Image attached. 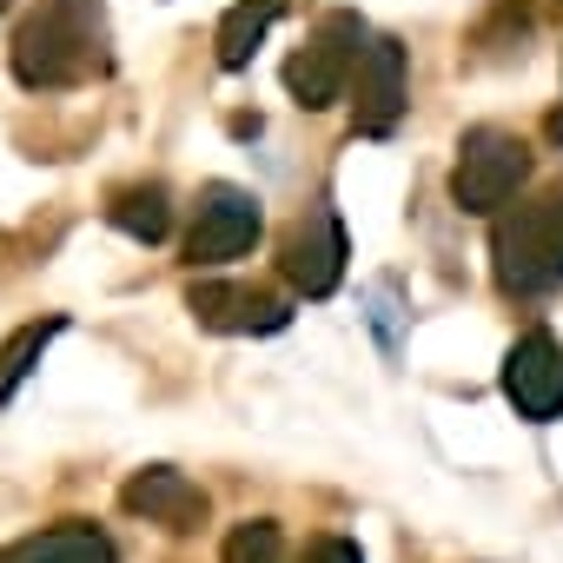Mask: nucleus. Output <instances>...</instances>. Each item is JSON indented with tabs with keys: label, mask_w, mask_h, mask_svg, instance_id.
<instances>
[{
	"label": "nucleus",
	"mask_w": 563,
	"mask_h": 563,
	"mask_svg": "<svg viewBox=\"0 0 563 563\" xmlns=\"http://www.w3.org/2000/svg\"><path fill=\"white\" fill-rule=\"evenodd\" d=\"M345 93H352V126L385 140L398 126V113H405V47L391 34H372L358 47V60H352V87Z\"/></svg>",
	"instance_id": "nucleus-7"
},
{
	"label": "nucleus",
	"mask_w": 563,
	"mask_h": 563,
	"mask_svg": "<svg viewBox=\"0 0 563 563\" xmlns=\"http://www.w3.org/2000/svg\"><path fill=\"white\" fill-rule=\"evenodd\" d=\"M490 258H497V286L510 299H543L563 286V179L497 219Z\"/></svg>",
	"instance_id": "nucleus-2"
},
{
	"label": "nucleus",
	"mask_w": 563,
	"mask_h": 563,
	"mask_svg": "<svg viewBox=\"0 0 563 563\" xmlns=\"http://www.w3.org/2000/svg\"><path fill=\"white\" fill-rule=\"evenodd\" d=\"M312 563H365V556H358L352 537H319V543H312Z\"/></svg>",
	"instance_id": "nucleus-16"
},
{
	"label": "nucleus",
	"mask_w": 563,
	"mask_h": 563,
	"mask_svg": "<svg viewBox=\"0 0 563 563\" xmlns=\"http://www.w3.org/2000/svg\"><path fill=\"white\" fill-rule=\"evenodd\" d=\"M523 179H530V146H523L517 133H504V126H471V133L457 140V166H451V199H457V212L490 219V212H504V206L517 199Z\"/></svg>",
	"instance_id": "nucleus-3"
},
{
	"label": "nucleus",
	"mask_w": 563,
	"mask_h": 563,
	"mask_svg": "<svg viewBox=\"0 0 563 563\" xmlns=\"http://www.w3.org/2000/svg\"><path fill=\"white\" fill-rule=\"evenodd\" d=\"M550 140H556V146H563V107H556V113H550Z\"/></svg>",
	"instance_id": "nucleus-17"
},
{
	"label": "nucleus",
	"mask_w": 563,
	"mask_h": 563,
	"mask_svg": "<svg viewBox=\"0 0 563 563\" xmlns=\"http://www.w3.org/2000/svg\"><path fill=\"white\" fill-rule=\"evenodd\" d=\"M372 34H365V21L358 14H325L319 27H312V41L286 60V93L306 107V113H325V107H339L345 100V87H352V60H358V47H365Z\"/></svg>",
	"instance_id": "nucleus-4"
},
{
	"label": "nucleus",
	"mask_w": 563,
	"mask_h": 563,
	"mask_svg": "<svg viewBox=\"0 0 563 563\" xmlns=\"http://www.w3.org/2000/svg\"><path fill=\"white\" fill-rule=\"evenodd\" d=\"M60 332H67V319L54 312V319H34V325H21V332H14L8 345H0V411L14 405V391H21V385L34 378V365L47 358V345H54Z\"/></svg>",
	"instance_id": "nucleus-13"
},
{
	"label": "nucleus",
	"mask_w": 563,
	"mask_h": 563,
	"mask_svg": "<svg viewBox=\"0 0 563 563\" xmlns=\"http://www.w3.org/2000/svg\"><path fill=\"white\" fill-rule=\"evenodd\" d=\"M286 14V0H239V8L219 21V67L225 74H239L252 54H258V41H265V27Z\"/></svg>",
	"instance_id": "nucleus-14"
},
{
	"label": "nucleus",
	"mask_w": 563,
	"mask_h": 563,
	"mask_svg": "<svg viewBox=\"0 0 563 563\" xmlns=\"http://www.w3.org/2000/svg\"><path fill=\"white\" fill-rule=\"evenodd\" d=\"M8 556H14V563H120L113 543H107L93 523H54V530L14 543Z\"/></svg>",
	"instance_id": "nucleus-11"
},
{
	"label": "nucleus",
	"mask_w": 563,
	"mask_h": 563,
	"mask_svg": "<svg viewBox=\"0 0 563 563\" xmlns=\"http://www.w3.org/2000/svg\"><path fill=\"white\" fill-rule=\"evenodd\" d=\"M107 8L100 0H41L14 34V80L27 93H60L107 74Z\"/></svg>",
	"instance_id": "nucleus-1"
},
{
	"label": "nucleus",
	"mask_w": 563,
	"mask_h": 563,
	"mask_svg": "<svg viewBox=\"0 0 563 563\" xmlns=\"http://www.w3.org/2000/svg\"><path fill=\"white\" fill-rule=\"evenodd\" d=\"M278 272L299 299H332L339 278H345V225L332 212V199H312L292 232H286V252H278Z\"/></svg>",
	"instance_id": "nucleus-6"
},
{
	"label": "nucleus",
	"mask_w": 563,
	"mask_h": 563,
	"mask_svg": "<svg viewBox=\"0 0 563 563\" xmlns=\"http://www.w3.org/2000/svg\"><path fill=\"white\" fill-rule=\"evenodd\" d=\"M186 312L206 325V332H286L292 325V306L278 292H258V286H239V278H212V286H192L186 292Z\"/></svg>",
	"instance_id": "nucleus-9"
},
{
	"label": "nucleus",
	"mask_w": 563,
	"mask_h": 563,
	"mask_svg": "<svg viewBox=\"0 0 563 563\" xmlns=\"http://www.w3.org/2000/svg\"><path fill=\"white\" fill-rule=\"evenodd\" d=\"M265 232V206L252 186H232V179H212L199 186V206H192V232H186V258L192 265H225L239 252H252Z\"/></svg>",
	"instance_id": "nucleus-5"
},
{
	"label": "nucleus",
	"mask_w": 563,
	"mask_h": 563,
	"mask_svg": "<svg viewBox=\"0 0 563 563\" xmlns=\"http://www.w3.org/2000/svg\"><path fill=\"white\" fill-rule=\"evenodd\" d=\"M225 563H286V537L265 517H245L232 537H225Z\"/></svg>",
	"instance_id": "nucleus-15"
},
{
	"label": "nucleus",
	"mask_w": 563,
	"mask_h": 563,
	"mask_svg": "<svg viewBox=\"0 0 563 563\" xmlns=\"http://www.w3.org/2000/svg\"><path fill=\"white\" fill-rule=\"evenodd\" d=\"M0 563H14V556H8V550H0Z\"/></svg>",
	"instance_id": "nucleus-18"
},
{
	"label": "nucleus",
	"mask_w": 563,
	"mask_h": 563,
	"mask_svg": "<svg viewBox=\"0 0 563 563\" xmlns=\"http://www.w3.org/2000/svg\"><path fill=\"white\" fill-rule=\"evenodd\" d=\"M504 398L530 424H556L563 418V345L550 332H523L504 352Z\"/></svg>",
	"instance_id": "nucleus-8"
},
{
	"label": "nucleus",
	"mask_w": 563,
	"mask_h": 563,
	"mask_svg": "<svg viewBox=\"0 0 563 563\" xmlns=\"http://www.w3.org/2000/svg\"><path fill=\"white\" fill-rule=\"evenodd\" d=\"M107 219H113L126 239H140V245H159V239L173 232V192H166L159 179H146V186H126V192H113Z\"/></svg>",
	"instance_id": "nucleus-12"
},
{
	"label": "nucleus",
	"mask_w": 563,
	"mask_h": 563,
	"mask_svg": "<svg viewBox=\"0 0 563 563\" xmlns=\"http://www.w3.org/2000/svg\"><path fill=\"white\" fill-rule=\"evenodd\" d=\"M0 14H8V0H0Z\"/></svg>",
	"instance_id": "nucleus-19"
},
{
	"label": "nucleus",
	"mask_w": 563,
	"mask_h": 563,
	"mask_svg": "<svg viewBox=\"0 0 563 563\" xmlns=\"http://www.w3.org/2000/svg\"><path fill=\"white\" fill-rule=\"evenodd\" d=\"M120 504H126L133 517L173 530V537H186V530L206 523V490H199L186 471H173V464H146V471H133V477L120 484Z\"/></svg>",
	"instance_id": "nucleus-10"
}]
</instances>
